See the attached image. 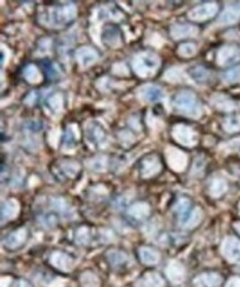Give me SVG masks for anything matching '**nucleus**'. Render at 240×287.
<instances>
[{"mask_svg": "<svg viewBox=\"0 0 240 287\" xmlns=\"http://www.w3.org/2000/svg\"><path fill=\"white\" fill-rule=\"evenodd\" d=\"M174 105L182 112L189 116H198L201 114V104L196 95L189 92V91H183L174 97Z\"/></svg>", "mask_w": 240, "mask_h": 287, "instance_id": "nucleus-1", "label": "nucleus"}, {"mask_svg": "<svg viewBox=\"0 0 240 287\" xmlns=\"http://www.w3.org/2000/svg\"><path fill=\"white\" fill-rule=\"evenodd\" d=\"M157 57L153 56L152 53H145L139 56L134 62V70L141 76H149L156 71L158 67Z\"/></svg>", "mask_w": 240, "mask_h": 287, "instance_id": "nucleus-2", "label": "nucleus"}, {"mask_svg": "<svg viewBox=\"0 0 240 287\" xmlns=\"http://www.w3.org/2000/svg\"><path fill=\"white\" fill-rule=\"evenodd\" d=\"M50 13V22L53 26H65L68 22L74 19L76 9L72 4L60 6L52 9Z\"/></svg>", "mask_w": 240, "mask_h": 287, "instance_id": "nucleus-3", "label": "nucleus"}, {"mask_svg": "<svg viewBox=\"0 0 240 287\" xmlns=\"http://www.w3.org/2000/svg\"><path fill=\"white\" fill-rule=\"evenodd\" d=\"M49 261L54 268L63 273H70L74 266V259L69 254L60 251L53 252L50 255Z\"/></svg>", "mask_w": 240, "mask_h": 287, "instance_id": "nucleus-4", "label": "nucleus"}, {"mask_svg": "<svg viewBox=\"0 0 240 287\" xmlns=\"http://www.w3.org/2000/svg\"><path fill=\"white\" fill-rule=\"evenodd\" d=\"M217 11H218V6L216 3H205L189 11L188 17L193 21H205L214 17Z\"/></svg>", "mask_w": 240, "mask_h": 287, "instance_id": "nucleus-5", "label": "nucleus"}, {"mask_svg": "<svg viewBox=\"0 0 240 287\" xmlns=\"http://www.w3.org/2000/svg\"><path fill=\"white\" fill-rule=\"evenodd\" d=\"M224 256L228 262L240 264V241L236 238H227L223 243L221 248Z\"/></svg>", "mask_w": 240, "mask_h": 287, "instance_id": "nucleus-6", "label": "nucleus"}, {"mask_svg": "<svg viewBox=\"0 0 240 287\" xmlns=\"http://www.w3.org/2000/svg\"><path fill=\"white\" fill-rule=\"evenodd\" d=\"M162 169L160 159L155 155H149L141 161V174L144 178H151Z\"/></svg>", "mask_w": 240, "mask_h": 287, "instance_id": "nucleus-7", "label": "nucleus"}, {"mask_svg": "<svg viewBox=\"0 0 240 287\" xmlns=\"http://www.w3.org/2000/svg\"><path fill=\"white\" fill-rule=\"evenodd\" d=\"M174 211L177 215L180 224L186 226L189 219L193 216L195 209L192 208V202L187 198H180L175 204Z\"/></svg>", "mask_w": 240, "mask_h": 287, "instance_id": "nucleus-8", "label": "nucleus"}, {"mask_svg": "<svg viewBox=\"0 0 240 287\" xmlns=\"http://www.w3.org/2000/svg\"><path fill=\"white\" fill-rule=\"evenodd\" d=\"M239 59H240L239 48L235 47V45H225V47L219 50L217 62H218L220 65L226 66L236 62Z\"/></svg>", "mask_w": 240, "mask_h": 287, "instance_id": "nucleus-9", "label": "nucleus"}, {"mask_svg": "<svg viewBox=\"0 0 240 287\" xmlns=\"http://www.w3.org/2000/svg\"><path fill=\"white\" fill-rule=\"evenodd\" d=\"M221 282H223V279L218 273H203V274H199L195 277L193 287H218Z\"/></svg>", "mask_w": 240, "mask_h": 287, "instance_id": "nucleus-10", "label": "nucleus"}, {"mask_svg": "<svg viewBox=\"0 0 240 287\" xmlns=\"http://www.w3.org/2000/svg\"><path fill=\"white\" fill-rule=\"evenodd\" d=\"M173 135L175 136V139L182 145L193 146L196 143V136H195L194 131L187 126H176L173 130Z\"/></svg>", "mask_w": 240, "mask_h": 287, "instance_id": "nucleus-11", "label": "nucleus"}, {"mask_svg": "<svg viewBox=\"0 0 240 287\" xmlns=\"http://www.w3.org/2000/svg\"><path fill=\"white\" fill-rule=\"evenodd\" d=\"M185 275H186L185 267L183 266V264L177 261H171L166 267V276L175 284L182 283L185 279Z\"/></svg>", "mask_w": 240, "mask_h": 287, "instance_id": "nucleus-12", "label": "nucleus"}, {"mask_svg": "<svg viewBox=\"0 0 240 287\" xmlns=\"http://www.w3.org/2000/svg\"><path fill=\"white\" fill-rule=\"evenodd\" d=\"M27 236H28L27 230L25 227H20V229H17L16 231L11 232V233L7 236L6 241H4V245H6V248L10 250H16L18 248H20L21 245L26 242Z\"/></svg>", "mask_w": 240, "mask_h": 287, "instance_id": "nucleus-13", "label": "nucleus"}, {"mask_svg": "<svg viewBox=\"0 0 240 287\" xmlns=\"http://www.w3.org/2000/svg\"><path fill=\"white\" fill-rule=\"evenodd\" d=\"M165 282L156 272H148L138 279L137 287H164Z\"/></svg>", "mask_w": 240, "mask_h": 287, "instance_id": "nucleus-14", "label": "nucleus"}, {"mask_svg": "<svg viewBox=\"0 0 240 287\" xmlns=\"http://www.w3.org/2000/svg\"><path fill=\"white\" fill-rule=\"evenodd\" d=\"M139 95H141V97L145 102L155 103L161 101L163 96H164V92H163V90L161 88H158V86L147 85L141 89V91H139Z\"/></svg>", "mask_w": 240, "mask_h": 287, "instance_id": "nucleus-15", "label": "nucleus"}, {"mask_svg": "<svg viewBox=\"0 0 240 287\" xmlns=\"http://www.w3.org/2000/svg\"><path fill=\"white\" fill-rule=\"evenodd\" d=\"M197 33V29L192 25H175L171 27V34L174 39H184Z\"/></svg>", "mask_w": 240, "mask_h": 287, "instance_id": "nucleus-16", "label": "nucleus"}, {"mask_svg": "<svg viewBox=\"0 0 240 287\" xmlns=\"http://www.w3.org/2000/svg\"><path fill=\"white\" fill-rule=\"evenodd\" d=\"M19 212V204L13 199H9L4 201L1 206V221H8L15 218Z\"/></svg>", "mask_w": 240, "mask_h": 287, "instance_id": "nucleus-17", "label": "nucleus"}, {"mask_svg": "<svg viewBox=\"0 0 240 287\" xmlns=\"http://www.w3.org/2000/svg\"><path fill=\"white\" fill-rule=\"evenodd\" d=\"M76 58L82 66H88L97 61L98 53L91 48H81L76 51Z\"/></svg>", "mask_w": 240, "mask_h": 287, "instance_id": "nucleus-18", "label": "nucleus"}, {"mask_svg": "<svg viewBox=\"0 0 240 287\" xmlns=\"http://www.w3.org/2000/svg\"><path fill=\"white\" fill-rule=\"evenodd\" d=\"M139 254V258L141 261L146 264V265H155L158 262H160V254H158L157 251L152 249V248H147V247H143L139 249L138 251Z\"/></svg>", "mask_w": 240, "mask_h": 287, "instance_id": "nucleus-19", "label": "nucleus"}, {"mask_svg": "<svg viewBox=\"0 0 240 287\" xmlns=\"http://www.w3.org/2000/svg\"><path fill=\"white\" fill-rule=\"evenodd\" d=\"M186 156L183 153L178 152V150H171V153L169 154V162L170 166L175 170H183L185 166H186Z\"/></svg>", "mask_w": 240, "mask_h": 287, "instance_id": "nucleus-20", "label": "nucleus"}, {"mask_svg": "<svg viewBox=\"0 0 240 287\" xmlns=\"http://www.w3.org/2000/svg\"><path fill=\"white\" fill-rule=\"evenodd\" d=\"M240 19V7L230 6L225 9V11L221 13L219 21L224 25L235 24Z\"/></svg>", "mask_w": 240, "mask_h": 287, "instance_id": "nucleus-21", "label": "nucleus"}, {"mask_svg": "<svg viewBox=\"0 0 240 287\" xmlns=\"http://www.w3.org/2000/svg\"><path fill=\"white\" fill-rule=\"evenodd\" d=\"M87 136L90 142L93 144H99L104 139L105 134H104L101 125H99L98 123H91L87 128Z\"/></svg>", "mask_w": 240, "mask_h": 287, "instance_id": "nucleus-22", "label": "nucleus"}, {"mask_svg": "<svg viewBox=\"0 0 240 287\" xmlns=\"http://www.w3.org/2000/svg\"><path fill=\"white\" fill-rule=\"evenodd\" d=\"M102 39L106 44L115 45L119 43L120 30L117 29L115 26H112V25L105 26V28H104L103 33H102Z\"/></svg>", "mask_w": 240, "mask_h": 287, "instance_id": "nucleus-23", "label": "nucleus"}, {"mask_svg": "<svg viewBox=\"0 0 240 287\" xmlns=\"http://www.w3.org/2000/svg\"><path fill=\"white\" fill-rule=\"evenodd\" d=\"M106 256L108 259V263L111 264V266L117 268V270L121 267H123L129 261V258L128 256H126L125 253L121 251H115V250L114 251L108 252Z\"/></svg>", "mask_w": 240, "mask_h": 287, "instance_id": "nucleus-24", "label": "nucleus"}, {"mask_svg": "<svg viewBox=\"0 0 240 287\" xmlns=\"http://www.w3.org/2000/svg\"><path fill=\"white\" fill-rule=\"evenodd\" d=\"M149 215V207L147 203L138 202L133 204L129 210V216L137 220H143Z\"/></svg>", "mask_w": 240, "mask_h": 287, "instance_id": "nucleus-25", "label": "nucleus"}, {"mask_svg": "<svg viewBox=\"0 0 240 287\" xmlns=\"http://www.w3.org/2000/svg\"><path fill=\"white\" fill-rule=\"evenodd\" d=\"M212 103L215 104L217 108L224 112H229L236 107V104L234 103V101H232L229 97L224 96V95H216V96L212 97Z\"/></svg>", "mask_w": 240, "mask_h": 287, "instance_id": "nucleus-26", "label": "nucleus"}, {"mask_svg": "<svg viewBox=\"0 0 240 287\" xmlns=\"http://www.w3.org/2000/svg\"><path fill=\"white\" fill-rule=\"evenodd\" d=\"M189 74H191V77L196 81L197 83H206V82L209 80V72H208L207 69H205L204 66H195L193 69L189 71Z\"/></svg>", "mask_w": 240, "mask_h": 287, "instance_id": "nucleus-27", "label": "nucleus"}, {"mask_svg": "<svg viewBox=\"0 0 240 287\" xmlns=\"http://www.w3.org/2000/svg\"><path fill=\"white\" fill-rule=\"evenodd\" d=\"M209 192L212 195V197L215 198H218L220 195H223L226 190H227V184H226V181L223 179H215L214 181L211 182L210 185V188H209Z\"/></svg>", "mask_w": 240, "mask_h": 287, "instance_id": "nucleus-28", "label": "nucleus"}, {"mask_svg": "<svg viewBox=\"0 0 240 287\" xmlns=\"http://www.w3.org/2000/svg\"><path fill=\"white\" fill-rule=\"evenodd\" d=\"M62 175H65L68 178H75L76 175L80 172V166L78 162L74 161H67L61 165Z\"/></svg>", "mask_w": 240, "mask_h": 287, "instance_id": "nucleus-29", "label": "nucleus"}, {"mask_svg": "<svg viewBox=\"0 0 240 287\" xmlns=\"http://www.w3.org/2000/svg\"><path fill=\"white\" fill-rule=\"evenodd\" d=\"M80 281L83 287H100V285H101L99 277L92 272L83 273L80 277Z\"/></svg>", "mask_w": 240, "mask_h": 287, "instance_id": "nucleus-30", "label": "nucleus"}, {"mask_svg": "<svg viewBox=\"0 0 240 287\" xmlns=\"http://www.w3.org/2000/svg\"><path fill=\"white\" fill-rule=\"evenodd\" d=\"M224 128L229 133H236L240 130V116L234 115L226 118L223 123Z\"/></svg>", "mask_w": 240, "mask_h": 287, "instance_id": "nucleus-31", "label": "nucleus"}, {"mask_svg": "<svg viewBox=\"0 0 240 287\" xmlns=\"http://www.w3.org/2000/svg\"><path fill=\"white\" fill-rule=\"evenodd\" d=\"M224 81L230 84L240 83V65L233 67V69L228 70L226 73H224Z\"/></svg>", "mask_w": 240, "mask_h": 287, "instance_id": "nucleus-32", "label": "nucleus"}, {"mask_svg": "<svg viewBox=\"0 0 240 287\" xmlns=\"http://www.w3.org/2000/svg\"><path fill=\"white\" fill-rule=\"evenodd\" d=\"M51 204L54 210H56L58 213H60V215H69L70 208L69 206H68V203L66 202L65 199H62V198L53 199Z\"/></svg>", "mask_w": 240, "mask_h": 287, "instance_id": "nucleus-33", "label": "nucleus"}, {"mask_svg": "<svg viewBox=\"0 0 240 287\" xmlns=\"http://www.w3.org/2000/svg\"><path fill=\"white\" fill-rule=\"evenodd\" d=\"M24 75L26 80H28L31 83H35L40 80V74L37 67L34 65H28L24 71Z\"/></svg>", "mask_w": 240, "mask_h": 287, "instance_id": "nucleus-34", "label": "nucleus"}, {"mask_svg": "<svg viewBox=\"0 0 240 287\" xmlns=\"http://www.w3.org/2000/svg\"><path fill=\"white\" fill-rule=\"evenodd\" d=\"M75 241L78 242V244H88L90 241V233L88 227H79L78 231L75 233Z\"/></svg>", "mask_w": 240, "mask_h": 287, "instance_id": "nucleus-35", "label": "nucleus"}, {"mask_svg": "<svg viewBox=\"0 0 240 287\" xmlns=\"http://www.w3.org/2000/svg\"><path fill=\"white\" fill-rule=\"evenodd\" d=\"M42 69L50 80H53V79H56V77H58V71L56 70V67H54L51 61L43 60Z\"/></svg>", "mask_w": 240, "mask_h": 287, "instance_id": "nucleus-36", "label": "nucleus"}, {"mask_svg": "<svg viewBox=\"0 0 240 287\" xmlns=\"http://www.w3.org/2000/svg\"><path fill=\"white\" fill-rule=\"evenodd\" d=\"M178 53L179 56L189 58L196 53V47H195L193 43H183L178 48Z\"/></svg>", "mask_w": 240, "mask_h": 287, "instance_id": "nucleus-37", "label": "nucleus"}, {"mask_svg": "<svg viewBox=\"0 0 240 287\" xmlns=\"http://www.w3.org/2000/svg\"><path fill=\"white\" fill-rule=\"evenodd\" d=\"M49 106L51 107L54 112H60L62 107V98L59 94H54L49 98Z\"/></svg>", "mask_w": 240, "mask_h": 287, "instance_id": "nucleus-38", "label": "nucleus"}, {"mask_svg": "<svg viewBox=\"0 0 240 287\" xmlns=\"http://www.w3.org/2000/svg\"><path fill=\"white\" fill-rule=\"evenodd\" d=\"M105 158H98L96 160H93L92 163V169L97 170V171H101L105 169Z\"/></svg>", "mask_w": 240, "mask_h": 287, "instance_id": "nucleus-39", "label": "nucleus"}, {"mask_svg": "<svg viewBox=\"0 0 240 287\" xmlns=\"http://www.w3.org/2000/svg\"><path fill=\"white\" fill-rule=\"evenodd\" d=\"M226 287H240V277H232L227 282Z\"/></svg>", "mask_w": 240, "mask_h": 287, "instance_id": "nucleus-40", "label": "nucleus"}, {"mask_svg": "<svg viewBox=\"0 0 240 287\" xmlns=\"http://www.w3.org/2000/svg\"><path fill=\"white\" fill-rule=\"evenodd\" d=\"M13 287H31L30 283L28 281H26L24 279H20L15 282V284H13Z\"/></svg>", "mask_w": 240, "mask_h": 287, "instance_id": "nucleus-41", "label": "nucleus"}, {"mask_svg": "<svg viewBox=\"0 0 240 287\" xmlns=\"http://www.w3.org/2000/svg\"><path fill=\"white\" fill-rule=\"evenodd\" d=\"M235 229H236L238 233L240 234V222L239 223H236V224H235Z\"/></svg>", "mask_w": 240, "mask_h": 287, "instance_id": "nucleus-42", "label": "nucleus"}]
</instances>
